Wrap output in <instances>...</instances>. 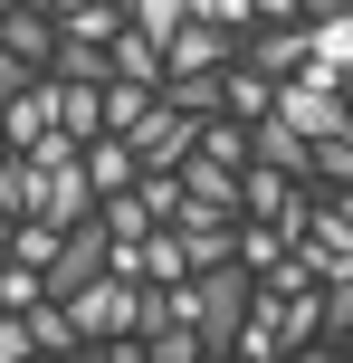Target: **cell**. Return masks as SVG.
Wrapping results in <instances>:
<instances>
[{"mask_svg":"<svg viewBox=\"0 0 353 363\" xmlns=\"http://www.w3.org/2000/svg\"><path fill=\"white\" fill-rule=\"evenodd\" d=\"M163 106H182V115H220V77H163Z\"/></svg>","mask_w":353,"mask_h":363,"instance_id":"cell-16","label":"cell"},{"mask_svg":"<svg viewBox=\"0 0 353 363\" xmlns=\"http://www.w3.org/2000/svg\"><path fill=\"white\" fill-rule=\"evenodd\" d=\"M191 287H201V354L210 363H229V335H239V315H248V258H220V268H191Z\"/></svg>","mask_w":353,"mask_h":363,"instance_id":"cell-1","label":"cell"},{"mask_svg":"<svg viewBox=\"0 0 353 363\" xmlns=\"http://www.w3.org/2000/svg\"><path fill=\"white\" fill-rule=\"evenodd\" d=\"M96 211H105V230H115V239H144V230H153L144 191H105V201H96Z\"/></svg>","mask_w":353,"mask_h":363,"instance_id":"cell-17","label":"cell"},{"mask_svg":"<svg viewBox=\"0 0 353 363\" xmlns=\"http://www.w3.org/2000/svg\"><path fill=\"white\" fill-rule=\"evenodd\" d=\"M229 57H239V29H220V19H182L163 38V77H220Z\"/></svg>","mask_w":353,"mask_h":363,"instance_id":"cell-2","label":"cell"},{"mask_svg":"<svg viewBox=\"0 0 353 363\" xmlns=\"http://www.w3.org/2000/svg\"><path fill=\"white\" fill-rule=\"evenodd\" d=\"M153 106H163V86H144V77H105V134H134Z\"/></svg>","mask_w":353,"mask_h":363,"instance_id":"cell-12","label":"cell"},{"mask_svg":"<svg viewBox=\"0 0 353 363\" xmlns=\"http://www.w3.org/2000/svg\"><path fill=\"white\" fill-rule=\"evenodd\" d=\"M153 363H201V325H153Z\"/></svg>","mask_w":353,"mask_h":363,"instance_id":"cell-19","label":"cell"},{"mask_svg":"<svg viewBox=\"0 0 353 363\" xmlns=\"http://www.w3.org/2000/svg\"><path fill=\"white\" fill-rule=\"evenodd\" d=\"M48 125H57V77H29V86L0 106V144H38Z\"/></svg>","mask_w":353,"mask_h":363,"instance_id":"cell-5","label":"cell"},{"mask_svg":"<svg viewBox=\"0 0 353 363\" xmlns=\"http://www.w3.org/2000/svg\"><path fill=\"white\" fill-rule=\"evenodd\" d=\"M29 10H57V0H29Z\"/></svg>","mask_w":353,"mask_h":363,"instance_id":"cell-25","label":"cell"},{"mask_svg":"<svg viewBox=\"0 0 353 363\" xmlns=\"http://www.w3.org/2000/svg\"><path fill=\"white\" fill-rule=\"evenodd\" d=\"M0 153H10V144H0Z\"/></svg>","mask_w":353,"mask_h":363,"instance_id":"cell-27","label":"cell"},{"mask_svg":"<svg viewBox=\"0 0 353 363\" xmlns=\"http://www.w3.org/2000/svg\"><path fill=\"white\" fill-rule=\"evenodd\" d=\"M335 10H353V0H296V19H335Z\"/></svg>","mask_w":353,"mask_h":363,"instance_id":"cell-23","label":"cell"},{"mask_svg":"<svg viewBox=\"0 0 353 363\" xmlns=\"http://www.w3.org/2000/svg\"><path fill=\"white\" fill-rule=\"evenodd\" d=\"M335 354H353V335H344V345H335Z\"/></svg>","mask_w":353,"mask_h":363,"instance_id":"cell-26","label":"cell"},{"mask_svg":"<svg viewBox=\"0 0 353 363\" xmlns=\"http://www.w3.org/2000/svg\"><path fill=\"white\" fill-rule=\"evenodd\" d=\"M48 77H67V86H105V77H115V48H105V38H67V29H57Z\"/></svg>","mask_w":353,"mask_h":363,"instance_id":"cell-9","label":"cell"},{"mask_svg":"<svg viewBox=\"0 0 353 363\" xmlns=\"http://www.w3.org/2000/svg\"><path fill=\"white\" fill-rule=\"evenodd\" d=\"M86 211H96V182H86V163H67V172H48V182H38V220L76 230Z\"/></svg>","mask_w":353,"mask_h":363,"instance_id":"cell-8","label":"cell"},{"mask_svg":"<svg viewBox=\"0 0 353 363\" xmlns=\"http://www.w3.org/2000/svg\"><path fill=\"white\" fill-rule=\"evenodd\" d=\"M134 172H144V163H134L125 134H96V144H86V182H96V201H105V191H134Z\"/></svg>","mask_w":353,"mask_h":363,"instance_id":"cell-10","label":"cell"},{"mask_svg":"<svg viewBox=\"0 0 353 363\" xmlns=\"http://www.w3.org/2000/svg\"><path fill=\"white\" fill-rule=\"evenodd\" d=\"M239 258H248V277H258V268H277V258H287V230H277V220H248V211H239Z\"/></svg>","mask_w":353,"mask_h":363,"instance_id":"cell-15","label":"cell"},{"mask_svg":"<svg viewBox=\"0 0 353 363\" xmlns=\"http://www.w3.org/2000/svg\"><path fill=\"white\" fill-rule=\"evenodd\" d=\"M172 172H182V191L201 201V211H229V220H239V163H210V153L191 144V153H182Z\"/></svg>","mask_w":353,"mask_h":363,"instance_id":"cell-6","label":"cell"},{"mask_svg":"<svg viewBox=\"0 0 353 363\" xmlns=\"http://www.w3.org/2000/svg\"><path fill=\"white\" fill-rule=\"evenodd\" d=\"M306 57H316V67H335V77H353V10L306 19Z\"/></svg>","mask_w":353,"mask_h":363,"instance_id":"cell-13","label":"cell"},{"mask_svg":"<svg viewBox=\"0 0 353 363\" xmlns=\"http://www.w3.org/2000/svg\"><path fill=\"white\" fill-rule=\"evenodd\" d=\"M0 38H10L29 67H48V57H57V10H29V0H10V10H0Z\"/></svg>","mask_w":353,"mask_h":363,"instance_id":"cell-7","label":"cell"},{"mask_svg":"<svg viewBox=\"0 0 353 363\" xmlns=\"http://www.w3.org/2000/svg\"><path fill=\"white\" fill-rule=\"evenodd\" d=\"M19 354H38V345H29V325H19V315L0 306V363H19Z\"/></svg>","mask_w":353,"mask_h":363,"instance_id":"cell-22","label":"cell"},{"mask_svg":"<svg viewBox=\"0 0 353 363\" xmlns=\"http://www.w3.org/2000/svg\"><path fill=\"white\" fill-rule=\"evenodd\" d=\"M316 182L353 191V134H325V144H316Z\"/></svg>","mask_w":353,"mask_h":363,"instance_id":"cell-20","label":"cell"},{"mask_svg":"<svg viewBox=\"0 0 353 363\" xmlns=\"http://www.w3.org/2000/svg\"><path fill=\"white\" fill-rule=\"evenodd\" d=\"M19 325H29V345H38V354H76V315H67V296H38V306H19Z\"/></svg>","mask_w":353,"mask_h":363,"instance_id":"cell-11","label":"cell"},{"mask_svg":"<svg viewBox=\"0 0 353 363\" xmlns=\"http://www.w3.org/2000/svg\"><path fill=\"white\" fill-rule=\"evenodd\" d=\"M344 335H353V268L325 277V335H316V345H344Z\"/></svg>","mask_w":353,"mask_h":363,"instance_id":"cell-18","label":"cell"},{"mask_svg":"<svg viewBox=\"0 0 353 363\" xmlns=\"http://www.w3.org/2000/svg\"><path fill=\"white\" fill-rule=\"evenodd\" d=\"M248 163H277V172H296V182H316V144H306V134L287 125L277 106H267L258 125H248Z\"/></svg>","mask_w":353,"mask_h":363,"instance_id":"cell-4","label":"cell"},{"mask_svg":"<svg viewBox=\"0 0 353 363\" xmlns=\"http://www.w3.org/2000/svg\"><path fill=\"white\" fill-rule=\"evenodd\" d=\"M125 144H134V163H144V172H172L191 144H201V115H182V106H153L144 125L125 134Z\"/></svg>","mask_w":353,"mask_h":363,"instance_id":"cell-3","label":"cell"},{"mask_svg":"<svg viewBox=\"0 0 353 363\" xmlns=\"http://www.w3.org/2000/svg\"><path fill=\"white\" fill-rule=\"evenodd\" d=\"M29 77H48V67H29V57H19V48H10V38H0V106H10V96H19V86H29Z\"/></svg>","mask_w":353,"mask_h":363,"instance_id":"cell-21","label":"cell"},{"mask_svg":"<svg viewBox=\"0 0 353 363\" xmlns=\"http://www.w3.org/2000/svg\"><path fill=\"white\" fill-rule=\"evenodd\" d=\"M258 19H296V0H258Z\"/></svg>","mask_w":353,"mask_h":363,"instance_id":"cell-24","label":"cell"},{"mask_svg":"<svg viewBox=\"0 0 353 363\" xmlns=\"http://www.w3.org/2000/svg\"><path fill=\"white\" fill-rule=\"evenodd\" d=\"M57 125H67L76 144H96V134H105V86H67V77H57Z\"/></svg>","mask_w":353,"mask_h":363,"instance_id":"cell-14","label":"cell"}]
</instances>
